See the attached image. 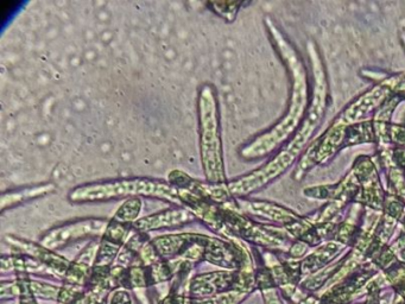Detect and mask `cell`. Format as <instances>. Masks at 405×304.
<instances>
[{
  "instance_id": "6da1fadb",
  "label": "cell",
  "mask_w": 405,
  "mask_h": 304,
  "mask_svg": "<svg viewBox=\"0 0 405 304\" xmlns=\"http://www.w3.org/2000/svg\"><path fill=\"white\" fill-rule=\"evenodd\" d=\"M307 53L311 61V99L306 117L295 134L277 151L271 160L255 172L241 176L229 184L217 186V198L219 201L231 198H245L256 191H262L273 181L280 179L289 169L297 164L308 146L311 144L322 125L329 106V85L326 67L318 44L308 41Z\"/></svg>"
},
{
  "instance_id": "9c48e42d",
  "label": "cell",
  "mask_w": 405,
  "mask_h": 304,
  "mask_svg": "<svg viewBox=\"0 0 405 304\" xmlns=\"http://www.w3.org/2000/svg\"><path fill=\"white\" fill-rule=\"evenodd\" d=\"M106 223L103 220H83L78 223H68L64 226L59 227L52 230L44 237L42 240L44 247L49 250L57 249L61 246L66 245L68 242H73L75 239L83 238L90 234L99 233L105 230Z\"/></svg>"
},
{
  "instance_id": "4fadbf2b",
  "label": "cell",
  "mask_w": 405,
  "mask_h": 304,
  "mask_svg": "<svg viewBox=\"0 0 405 304\" xmlns=\"http://www.w3.org/2000/svg\"><path fill=\"white\" fill-rule=\"evenodd\" d=\"M378 160L385 172L388 191L405 203V170L399 168L392 158V148H378Z\"/></svg>"
},
{
  "instance_id": "44dd1931",
  "label": "cell",
  "mask_w": 405,
  "mask_h": 304,
  "mask_svg": "<svg viewBox=\"0 0 405 304\" xmlns=\"http://www.w3.org/2000/svg\"><path fill=\"white\" fill-rule=\"evenodd\" d=\"M83 286L79 285L66 284L59 290V298L57 302L59 304H76L80 303L83 300Z\"/></svg>"
},
{
  "instance_id": "83f0119b",
  "label": "cell",
  "mask_w": 405,
  "mask_h": 304,
  "mask_svg": "<svg viewBox=\"0 0 405 304\" xmlns=\"http://www.w3.org/2000/svg\"><path fill=\"white\" fill-rule=\"evenodd\" d=\"M392 158L399 168L405 170V150L404 148H392Z\"/></svg>"
},
{
  "instance_id": "4316f807",
  "label": "cell",
  "mask_w": 405,
  "mask_h": 304,
  "mask_svg": "<svg viewBox=\"0 0 405 304\" xmlns=\"http://www.w3.org/2000/svg\"><path fill=\"white\" fill-rule=\"evenodd\" d=\"M161 304H195V300L189 298V297L183 296V295L170 293L169 296L162 300Z\"/></svg>"
},
{
  "instance_id": "ffe728a7",
  "label": "cell",
  "mask_w": 405,
  "mask_h": 304,
  "mask_svg": "<svg viewBox=\"0 0 405 304\" xmlns=\"http://www.w3.org/2000/svg\"><path fill=\"white\" fill-rule=\"evenodd\" d=\"M127 232H129L127 223H119V221L113 219V220L111 221L110 225L106 227V230H105L104 239L122 245V242H124V239H125L126 235H127Z\"/></svg>"
},
{
  "instance_id": "52a82bcc",
  "label": "cell",
  "mask_w": 405,
  "mask_h": 304,
  "mask_svg": "<svg viewBox=\"0 0 405 304\" xmlns=\"http://www.w3.org/2000/svg\"><path fill=\"white\" fill-rule=\"evenodd\" d=\"M352 170L359 181V194L355 202L372 211L382 212L386 193L382 184L381 172L374 158L360 155L354 160Z\"/></svg>"
},
{
  "instance_id": "484cf974",
  "label": "cell",
  "mask_w": 405,
  "mask_h": 304,
  "mask_svg": "<svg viewBox=\"0 0 405 304\" xmlns=\"http://www.w3.org/2000/svg\"><path fill=\"white\" fill-rule=\"evenodd\" d=\"M159 254H158L157 251L155 249V246L152 245V242L149 244V245H145L143 247L142 251H141V261L145 264V265H154L156 264V261Z\"/></svg>"
},
{
  "instance_id": "30bf717a",
  "label": "cell",
  "mask_w": 405,
  "mask_h": 304,
  "mask_svg": "<svg viewBox=\"0 0 405 304\" xmlns=\"http://www.w3.org/2000/svg\"><path fill=\"white\" fill-rule=\"evenodd\" d=\"M236 271L213 272L193 278L189 285V293L193 296H214L219 293L234 291Z\"/></svg>"
},
{
  "instance_id": "603a6c76",
  "label": "cell",
  "mask_w": 405,
  "mask_h": 304,
  "mask_svg": "<svg viewBox=\"0 0 405 304\" xmlns=\"http://www.w3.org/2000/svg\"><path fill=\"white\" fill-rule=\"evenodd\" d=\"M31 290L36 296L57 300L61 289L56 288L54 285L43 284V283H38V282H31Z\"/></svg>"
},
{
  "instance_id": "8992f818",
  "label": "cell",
  "mask_w": 405,
  "mask_h": 304,
  "mask_svg": "<svg viewBox=\"0 0 405 304\" xmlns=\"http://www.w3.org/2000/svg\"><path fill=\"white\" fill-rule=\"evenodd\" d=\"M404 78L405 71L384 76L381 81L376 82L374 86L345 106L333 121L343 125H353L372 120L378 109L401 87Z\"/></svg>"
},
{
  "instance_id": "5b68a950",
  "label": "cell",
  "mask_w": 405,
  "mask_h": 304,
  "mask_svg": "<svg viewBox=\"0 0 405 304\" xmlns=\"http://www.w3.org/2000/svg\"><path fill=\"white\" fill-rule=\"evenodd\" d=\"M127 195H146L176 201L180 191L171 184L149 179H120L75 188L69 194L73 202H93Z\"/></svg>"
},
{
  "instance_id": "7c38bea8",
  "label": "cell",
  "mask_w": 405,
  "mask_h": 304,
  "mask_svg": "<svg viewBox=\"0 0 405 304\" xmlns=\"http://www.w3.org/2000/svg\"><path fill=\"white\" fill-rule=\"evenodd\" d=\"M346 249V246L335 240L323 242L301 261L302 276L308 277L331 265L332 261H334Z\"/></svg>"
},
{
  "instance_id": "2e32d148",
  "label": "cell",
  "mask_w": 405,
  "mask_h": 304,
  "mask_svg": "<svg viewBox=\"0 0 405 304\" xmlns=\"http://www.w3.org/2000/svg\"><path fill=\"white\" fill-rule=\"evenodd\" d=\"M52 189H54L52 184H43L40 187L29 188L25 191L6 193L1 198V208L5 209L6 207L13 206L16 203L22 202L24 200L34 199L36 196L44 195L52 191Z\"/></svg>"
},
{
  "instance_id": "4dcf8cb0",
  "label": "cell",
  "mask_w": 405,
  "mask_h": 304,
  "mask_svg": "<svg viewBox=\"0 0 405 304\" xmlns=\"http://www.w3.org/2000/svg\"><path fill=\"white\" fill-rule=\"evenodd\" d=\"M402 225H403V226H404V230H405V220H404V221H403V223H402Z\"/></svg>"
},
{
  "instance_id": "8fae6325",
  "label": "cell",
  "mask_w": 405,
  "mask_h": 304,
  "mask_svg": "<svg viewBox=\"0 0 405 304\" xmlns=\"http://www.w3.org/2000/svg\"><path fill=\"white\" fill-rule=\"evenodd\" d=\"M240 205L250 214L278 223L283 227V230L301 218V215L287 207L270 201H241Z\"/></svg>"
},
{
  "instance_id": "9a60e30c",
  "label": "cell",
  "mask_w": 405,
  "mask_h": 304,
  "mask_svg": "<svg viewBox=\"0 0 405 304\" xmlns=\"http://www.w3.org/2000/svg\"><path fill=\"white\" fill-rule=\"evenodd\" d=\"M8 242H11V244H13L25 254L37 258L38 261H42L45 265L52 268V269L55 270L59 273H67L68 269L71 266L67 259H64L61 256H57V254H54L47 247H43V246L36 245V244H32V242H24V240L16 238H10Z\"/></svg>"
},
{
  "instance_id": "e0dca14e",
  "label": "cell",
  "mask_w": 405,
  "mask_h": 304,
  "mask_svg": "<svg viewBox=\"0 0 405 304\" xmlns=\"http://www.w3.org/2000/svg\"><path fill=\"white\" fill-rule=\"evenodd\" d=\"M142 208V201L134 198V199L127 200L126 202L122 203L115 215V220L119 223H127L134 221L138 218Z\"/></svg>"
},
{
  "instance_id": "ba28073f",
  "label": "cell",
  "mask_w": 405,
  "mask_h": 304,
  "mask_svg": "<svg viewBox=\"0 0 405 304\" xmlns=\"http://www.w3.org/2000/svg\"><path fill=\"white\" fill-rule=\"evenodd\" d=\"M359 181L353 170L350 169L343 179L334 184H320L311 186L302 191L304 198L311 200H323L326 202L335 201L343 203V206H350L355 202L359 194Z\"/></svg>"
},
{
  "instance_id": "3957f363",
  "label": "cell",
  "mask_w": 405,
  "mask_h": 304,
  "mask_svg": "<svg viewBox=\"0 0 405 304\" xmlns=\"http://www.w3.org/2000/svg\"><path fill=\"white\" fill-rule=\"evenodd\" d=\"M362 144L376 145L372 120L353 125H343L332 121L325 132L316 137L295 165L292 179L301 182L315 168L329 163L343 148Z\"/></svg>"
},
{
  "instance_id": "277c9868",
  "label": "cell",
  "mask_w": 405,
  "mask_h": 304,
  "mask_svg": "<svg viewBox=\"0 0 405 304\" xmlns=\"http://www.w3.org/2000/svg\"><path fill=\"white\" fill-rule=\"evenodd\" d=\"M201 160L207 179L213 184H225L224 160L221 146L220 124L215 92L205 85L199 95Z\"/></svg>"
},
{
  "instance_id": "ac0fdd59",
  "label": "cell",
  "mask_w": 405,
  "mask_h": 304,
  "mask_svg": "<svg viewBox=\"0 0 405 304\" xmlns=\"http://www.w3.org/2000/svg\"><path fill=\"white\" fill-rule=\"evenodd\" d=\"M119 249H120L119 244H115V242L104 239L103 242L99 246L98 254H97L94 265L108 268V265L113 261L115 256L118 254Z\"/></svg>"
},
{
  "instance_id": "d4e9b609",
  "label": "cell",
  "mask_w": 405,
  "mask_h": 304,
  "mask_svg": "<svg viewBox=\"0 0 405 304\" xmlns=\"http://www.w3.org/2000/svg\"><path fill=\"white\" fill-rule=\"evenodd\" d=\"M309 246L306 242H299V240H294L291 244L290 249L287 250V256L296 259V261H302L303 258L306 257Z\"/></svg>"
},
{
  "instance_id": "7402d4cb",
  "label": "cell",
  "mask_w": 405,
  "mask_h": 304,
  "mask_svg": "<svg viewBox=\"0 0 405 304\" xmlns=\"http://www.w3.org/2000/svg\"><path fill=\"white\" fill-rule=\"evenodd\" d=\"M208 6L213 8V11L217 12L219 16L224 17L225 20H233L239 11L241 3H209Z\"/></svg>"
},
{
  "instance_id": "d6986e66",
  "label": "cell",
  "mask_w": 405,
  "mask_h": 304,
  "mask_svg": "<svg viewBox=\"0 0 405 304\" xmlns=\"http://www.w3.org/2000/svg\"><path fill=\"white\" fill-rule=\"evenodd\" d=\"M246 296L248 293L229 291V293L214 295L206 300H195V304H239Z\"/></svg>"
},
{
  "instance_id": "cb8c5ba5",
  "label": "cell",
  "mask_w": 405,
  "mask_h": 304,
  "mask_svg": "<svg viewBox=\"0 0 405 304\" xmlns=\"http://www.w3.org/2000/svg\"><path fill=\"white\" fill-rule=\"evenodd\" d=\"M389 141L391 148L405 150V125L392 123L389 129Z\"/></svg>"
},
{
  "instance_id": "f1b7e54d",
  "label": "cell",
  "mask_w": 405,
  "mask_h": 304,
  "mask_svg": "<svg viewBox=\"0 0 405 304\" xmlns=\"http://www.w3.org/2000/svg\"><path fill=\"white\" fill-rule=\"evenodd\" d=\"M264 298L267 304H282L278 293H276L275 288L264 290Z\"/></svg>"
},
{
  "instance_id": "5bb4252c",
  "label": "cell",
  "mask_w": 405,
  "mask_h": 304,
  "mask_svg": "<svg viewBox=\"0 0 405 304\" xmlns=\"http://www.w3.org/2000/svg\"><path fill=\"white\" fill-rule=\"evenodd\" d=\"M193 218L194 215L185 209L166 211L138 220L137 223H134V227L141 232H148V230H158L163 227L177 226V225L189 223L193 220Z\"/></svg>"
},
{
  "instance_id": "7a4b0ae2",
  "label": "cell",
  "mask_w": 405,
  "mask_h": 304,
  "mask_svg": "<svg viewBox=\"0 0 405 304\" xmlns=\"http://www.w3.org/2000/svg\"><path fill=\"white\" fill-rule=\"evenodd\" d=\"M265 25L290 78V100L285 113L276 125L241 148L240 156L248 160H260L280 150L302 124L311 99L309 71L297 48L272 18L267 17Z\"/></svg>"
},
{
  "instance_id": "f546056e",
  "label": "cell",
  "mask_w": 405,
  "mask_h": 304,
  "mask_svg": "<svg viewBox=\"0 0 405 304\" xmlns=\"http://www.w3.org/2000/svg\"><path fill=\"white\" fill-rule=\"evenodd\" d=\"M111 304H131V298L126 291H117L112 296Z\"/></svg>"
}]
</instances>
